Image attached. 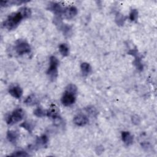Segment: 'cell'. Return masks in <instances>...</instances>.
<instances>
[{"mask_svg": "<svg viewBox=\"0 0 157 157\" xmlns=\"http://www.w3.org/2000/svg\"><path fill=\"white\" fill-rule=\"evenodd\" d=\"M31 15V11L28 7H23L17 11L8 16L3 22V27L8 30H12L18 27L23 19L29 18Z\"/></svg>", "mask_w": 157, "mask_h": 157, "instance_id": "obj_1", "label": "cell"}, {"mask_svg": "<svg viewBox=\"0 0 157 157\" xmlns=\"http://www.w3.org/2000/svg\"><path fill=\"white\" fill-rule=\"evenodd\" d=\"M59 65V61L55 56L50 57V67L48 68L47 74L49 78L54 81L58 76V67Z\"/></svg>", "mask_w": 157, "mask_h": 157, "instance_id": "obj_2", "label": "cell"}, {"mask_svg": "<svg viewBox=\"0 0 157 157\" xmlns=\"http://www.w3.org/2000/svg\"><path fill=\"white\" fill-rule=\"evenodd\" d=\"M24 117V112L22 109H17L14 111L12 114L8 115L6 118L7 124L12 125L20 122Z\"/></svg>", "mask_w": 157, "mask_h": 157, "instance_id": "obj_3", "label": "cell"}, {"mask_svg": "<svg viewBox=\"0 0 157 157\" xmlns=\"http://www.w3.org/2000/svg\"><path fill=\"white\" fill-rule=\"evenodd\" d=\"M15 50L19 55L29 54L31 52V47L27 41L19 39L16 41Z\"/></svg>", "mask_w": 157, "mask_h": 157, "instance_id": "obj_4", "label": "cell"}, {"mask_svg": "<svg viewBox=\"0 0 157 157\" xmlns=\"http://www.w3.org/2000/svg\"><path fill=\"white\" fill-rule=\"evenodd\" d=\"M76 95L72 92L65 90L61 98V103L65 106H69L73 104L76 101Z\"/></svg>", "mask_w": 157, "mask_h": 157, "instance_id": "obj_5", "label": "cell"}, {"mask_svg": "<svg viewBox=\"0 0 157 157\" xmlns=\"http://www.w3.org/2000/svg\"><path fill=\"white\" fill-rule=\"evenodd\" d=\"M63 14L65 19L70 20L76 17L77 14V9L74 6H69L64 9Z\"/></svg>", "mask_w": 157, "mask_h": 157, "instance_id": "obj_6", "label": "cell"}, {"mask_svg": "<svg viewBox=\"0 0 157 157\" xmlns=\"http://www.w3.org/2000/svg\"><path fill=\"white\" fill-rule=\"evenodd\" d=\"M48 9L53 12L56 15L60 16L63 14L64 9L63 7L57 3H51L48 5Z\"/></svg>", "mask_w": 157, "mask_h": 157, "instance_id": "obj_7", "label": "cell"}, {"mask_svg": "<svg viewBox=\"0 0 157 157\" xmlns=\"http://www.w3.org/2000/svg\"><path fill=\"white\" fill-rule=\"evenodd\" d=\"M74 122L77 126L84 127L88 123V119L85 115L79 114L74 117Z\"/></svg>", "mask_w": 157, "mask_h": 157, "instance_id": "obj_8", "label": "cell"}, {"mask_svg": "<svg viewBox=\"0 0 157 157\" xmlns=\"http://www.w3.org/2000/svg\"><path fill=\"white\" fill-rule=\"evenodd\" d=\"M9 93L13 97L17 98V99H19L22 96L23 90L18 85H14L9 88Z\"/></svg>", "mask_w": 157, "mask_h": 157, "instance_id": "obj_9", "label": "cell"}, {"mask_svg": "<svg viewBox=\"0 0 157 157\" xmlns=\"http://www.w3.org/2000/svg\"><path fill=\"white\" fill-rule=\"evenodd\" d=\"M122 139L123 143L127 145H130L133 143V136L131 135L130 132L123 131L122 133Z\"/></svg>", "mask_w": 157, "mask_h": 157, "instance_id": "obj_10", "label": "cell"}, {"mask_svg": "<svg viewBox=\"0 0 157 157\" xmlns=\"http://www.w3.org/2000/svg\"><path fill=\"white\" fill-rule=\"evenodd\" d=\"M28 2V1H23V0H10V1H1V6L2 7H7L9 6L13 5H20L22 4Z\"/></svg>", "mask_w": 157, "mask_h": 157, "instance_id": "obj_11", "label": "cell"}, {"mask_svg": "<svg viewBox=\"0 0 157 157\" xmlns=\"http://www.w3.org/2000/svg\"><path fill=\"white\" fill-rule=\"evenodd\" d=\"M19 137V134L15 131H9L7 133V139L11 143H16Z\"/></svg>", "mask_w": 157, "mask_h": 157, "instance_id": "obj_12", "label": "cell"}, {"mask_svg": "<svg viewBox=\"0 0 157 157\" xmlns=\"http://www.w3.org/2000/svg\"><path fill=\"white\" fill-rule=\"evenodd\" d=\"M80 69L82 74L84 76H87L92 71V68H91L90 64L88 63H82L80 65Z\"/></svg>", "mask_w": 157, "mask_h": 157, "instance_id": "obj_13", "label": "cell"}, {"mask_svg": "<svg viewBox=\"0 0 157 157\" xmlns=\"http://www.w3.org/2000/svg\"><path fill=\"white\" fill-rule=\"evenodd\" d=\"M47 116L49 118H51L55 120H56L58 119H60V118L59 117V114L56 110L54 108L51 109L48 111H47Z\"/></svg>", "mask_w": 157, "mask_h": 157, "instance_id": "obj_14", "label": "cell"}, {"mask_svg": "<svg viewBox=\"0 0 157 157\" xmlns=\"http://www.w3.org/2000/svg\"><path fill=\"white\" fill-rule=\"evenodd\" d=\"M24 103L28 106H33V105L37 104L38 99L36 98L35 95H31L27 98V99L25 100V101H24Z\"/></svg>", "mask_w": 157, "mask_h": 157, "instance_id": "obj_15", "label": "cell"}, {"mask_svg": "<svg viewBox=\"0 0 157 157\" xmlns=\"http://www.w3.org/2000/svg\"><path fill=\"white\" fill-rule=\"evenodd\" d=\"M134 56L135 57V60L133 62L134 64L136 66V67L137 68V69H139L140 71H142L143 69V65L142 62H141V58L139 56L138 53L136 54V55H135Z\"/></svg>", "mask_w": 157, "mask_h": 157, "instance_id": "obj_16", "label": "cell"}, {"mask_svg": "<svg viewBox=\"0 0 157 157\" xmlns=\"http://www.w3.org/2000/svg\"><path fill=\"white\" fill-rule=\"evenodd\" d=\"M59 51L63 56H67L69 54V49L66 44H61L59 46Z\"/></svg>", "mask_w": 157, "mask_h": 157, "instance_id": "obj_17", "label": "cell"}, {"mask_svg": "<svg viewBox=\"0 0 157 157\" xmlns=\"http://www.w3.org/2000/svg\"><path fill=\"white\" fill-rule=\"evenodd\" d=\"M48 141V137L46 135H43L38 137L36 140V144L38 145H45Z\"/></svg>", "mask_w": 157, "mask_h": 157, "instance_id": "obj_18", "label": "cell"}, {"mask_svg": "<svg viewBox=\"0 0 157 157\" xmlns=\"http://www.w3.org/2000/svg\"><path fill=\"white\" fill-rule=\"evenodd\" d=\"M34 114L38 117H43L44 116H47V111L44 110L41 107H38L34 111Z\"/></svg>", "mask_w": 157, "mask_h": 157, "instance_id": "obj_19", "label": "cell"}, {"mask_svg": "<svg viewBox=\"0 0 157 157\" xmlns=\"http://www.w3.org/2000/svg\"><path fill=\"white\" fill-rule=\"evenodd\" d=\"M20 127H22V128L27 130L28 131L30 132V133H31L33 129V127L32 124L30 122H25L22 123L20 125Z\"/></svg>", "mask_w": 157, "mask_h": 157, "instance_id": "obj_20", "label": "cell"}, {"mask_svg": "<svg viewBox=\"0 0 157 157\" xmlns=\"http://www.w3.org/2000/svg\"><path fill=\"white\" fill-rule=\"evenodd\" d=\"M138 17V11L137 9H132L130 14V19L131 21H136Z\"/></svg>", "mask_w": 157, "mask_h": 157, "instance_id": "obj_21", "label": "cell"}, {"mask_svg": "<svg viewBox=\"0 0 157 157\" xmlns=\"http://www.w3.org/2000/svg\"><path fill=\"white\" fill-rule=\"evenodd\" d=\"M125 20V19L122 14H119L117 15L116 18H115V21H116V23L119 25H123Z\"/></svg>", "mask_w": 157, "mask_h": 157, "instance_id": "obj_22", "label": "cell"}, {"mask_svg": "<svg viewBox=\"0 0 157 157\" xmlns=\"http://www.w3.org/2000/svg\"><path fill=\"white\" fill-rule=\"evenodd\" d=\"M9 156H22V157H25V156H29V154H28L27 152H23V151H17L11 155H9Z\"/></svg>", "mask_w": 157, "mask_h": 157, "instance_id": "obj_23", "label": "cell"}, {"mask_svg": "<svg viewBox=\"0 0 157 157\" xmlns=\"http://www.w3.org/2000/svg\"><path fill=\"white\" fill-rule=\"evenodd\" d=\"M86 111L88 113H89L90 115H93V116H96L98 114L96 109L93 107H88V108L86 109Z\"/></svg>", "mask_w": 157, "mask_h": 157, "instance_id": "obj_24", "label": "cell"}, {"mask_svg": "<svg viewBox=\"0 0 157 157\" xmlns=\"http://www.w3.org/2000/svg\"><path fill=\"white\" fill-rule=\"evenodd\" d=\"M132 122L135 125H138L140 122V120L137 115H134V116L132 117Z\"/></svg>", "mask_w": 157, "mask_h": 157, "instance_id": "obj_25", "label": "cell"}]
</instances>
